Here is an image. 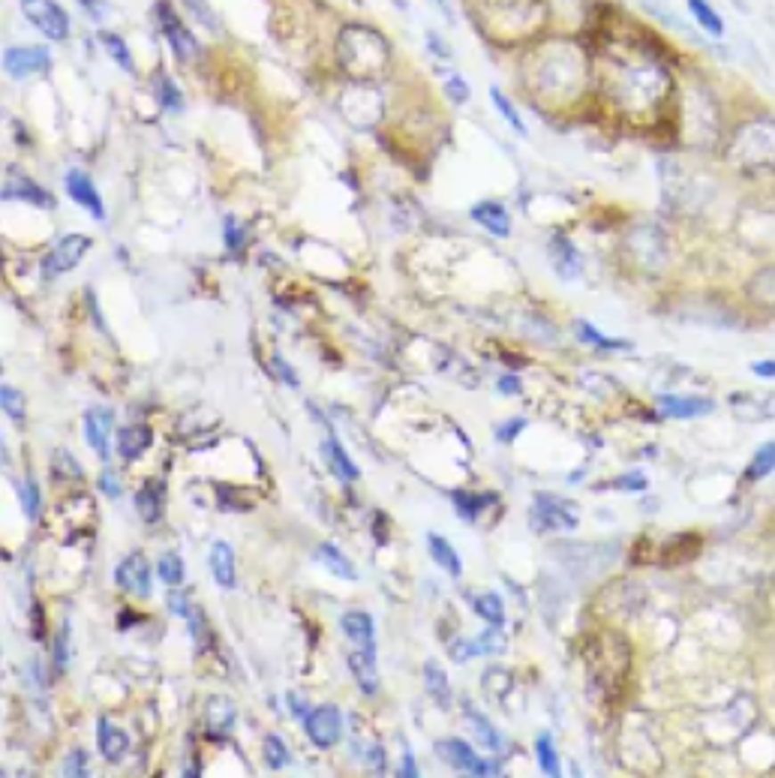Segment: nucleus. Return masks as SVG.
<instances>
[{"mask_svg":"<svg viewBox=\"0 0 775 778\" xmlns=\"http://www.w3.org/2000/svg\"><path fill=\"white\" fill-rule=\"evenodd\" d=\"M728 157L746 172L755 168H775V118L746 120L730 135Z\"/></svg>","mask_w":775,"mask_h":778,"instance_id":"1","label":"nucleus"},{"mask_svg":"<svg viewBox=\"0 0 775 778\" xmlns=\"http://www.w3.org/2000/svg\"><path fill=\"white\" fill-rule=\"evenodd\" d=\"M580 517L575 502L559 499L553 493H535L529 508V526L535 532H571L577 529Z\"/></svg>","mask_w":775,"mask_h":778,"instance_id":"2","label":"nucleus"},{"mask_svg":"<svg viewBox=\"0 0 775 778\" xmlns=\"http://www.w3.org/2000/svg\"><path fill=\"white\" fill-rule=\"evenodd\" d=\"M304 733L316 749H334L343 740V712L334 703L313 707L304 718Z\"/></svg>","mask_w":775,"mask_h":778,"instance_id":"3","label":"nucleus"},{"mask_svg":"<svg viewBox=\"0 0 775 778\" xmlns=\"http://www.w3.org/2000/svg\"><path fill=\"white\" fill-rule=\"evenodd\" d=\"M94 241L87 234H67L58 244L52 247V253L43 258V274L45 277H61V274L72 271L78 262L85 258V253L91 250Z\"/></svg>","mask_w":775,"mask_h":778,"instance_id":"4","label":"nucleus"},{"mask_svg":"<svg viewBox=\"0 0 775 778\" xmlns=\"http://www.w3.org/2000/svg\"><path fill=\"white\" fill-rule=\"evenodd\" d=\"M436 755H439L451 769H457V773H466V775H496L499 769L496 764H487V760H481L478 755H475L472 745H466L463 740H442L436 742Z\"/></svg>","mask_w":775,"mask_h":778,"instance_id":"5","label":"nucleus"},{"mask_svg":"<svg viewBox=\"0 0 775 778\" xmlns=\"http://www.w3.org/2000/svg\"><path fill=\"white\" fill-rule=\"evenodd\" d=\"M111 436H115V412L102 409V406L87 409L85 412V439L102 463H109V457H111Z\"/></svg>","mask_w":775,"mask_h":778,"instance_id":"6","label":"nucleus"},{"mask_svg":"<svg viewBox=\"0 0 775 778\" xmlns=\"http://www.w3.org/2000/svg\"><path fill=\"white\" fill-rule=\"evenodd\" d=\"M151 562L144 553H129L126 559H120L115 569V583L118 589H124L129 595L148 598L151 595Z\"/></svg>","mask_w":775,"mask_h":778,"instance_id":"7","label":"nucleus"},{"mask_svg":"<svg viewBox=\"0 0 775 778\" xmlns=\"http://www.w3.org/2000/svg\"><path fill=\"white\" fill-rule=\"evenodd\" d=\"M24 15H28L48 39H67L69 34L67 12H63L58 4H52V0H30V4H24Z\"/></svg>","mask_w":775,"mask_h":778,"instance_id":"8","label":"nucleus"},{"mask_svg":"<svg viewBox=\"0 0 775 778\" xmlns=\"http://www.w3.org/2000/svg\"><path fill=\"white\" fill-rule=\"evenodd\" d=\"M67 192H69V199L76 201L82 210H87L96 223L106 220V205H102L100 192H96V186H94L91 175H87V172H82V168H72V172H67Z\"/></svg>","mask_w":775,"mask_h":778,"instance_id":"9","label":"nucleus"},{"mask_svg":"<svg viewBox=\"0 0 775 778\" xmlns=\"http://www.w3.org/2000/svg\"><path fill=\"white\" fill-rule=\"evenodd\" d=\"M4 67L12 78L34 76V72H48L52 70V54L45 48H6Z\"/></svg>","mask_w":775,"mask_h":778,"instance_id":"10","label":"nucleus"},{"mask_svg":"<svg viewBox=\"0 0 775 778\" xmlns=\"http://www.w3.org/2000/svg\"><path fill=\"white\" fill-rule=\"evenodd\" d=\"M157 15H159V28H163V34L168 39V45H172L175 58L177 61H190L192 54L199 52L196 39H192V34L187 28H184L181 21H177V15L168 10V4H159L157 6Z\"/></svg>","mask_w":775,"mask_h":778,"instance_id":"11","label":"nucleus"},{"mask_svg":"<svg viewBox=\"0 0 775 778\" xmlns=\"http://www.w3.org/2000/svg\"><path fill=\"white\" fill-rule=\"evenodd\" d=\"M346 664H349L355 683L367 697H373L379 692V670H376V650H364V646H355V650L346 655Z\"/></svg>","mask_w":775,"mask_h":778,"instance_id":"12","label":"nucleus"},{"mask_svg":"<svg viewBox=\"0 0 775 778\" xmlns=\"http://www.w3.org/2000/svg\"><path fill=\"white\" fill-rule=\"evenodd\" d=\"M319 454H322V460H325V466H328L337 478H340V481L349 484V481H358V478H361V469L355 466V460L349 457V454H346L343 445L337 442V436H334V433H328L325 439H322Z\"/></svg>","mask_w":775,"mask_h":778,"instance_id":"13","label":"nucleus"},{"mask_svg":"<svg viewBox=\"0 0 775 778\" xmlns=\"http://www.w3.org/2000/svg\"><path fill=\"white\" fill-rule=\"evenodd\" d=\"M547 256H551V265L556 271V277L562 280H577L583 274V256L577 253L575 244L568 238H553L551 247H547Z\"/></svg>","mask_w":775,"mask_h":778,"instance_id":"14","label":"nucleus"},{"mask_svg":"<svg viewBox=\"0 0 775 778\" xmlns=\"http://www.w3.org/2000/svg\"><path fill=\"white\" fill-rule=\"evenodd\" d=\"M96 745H100V755L109 760V764H120L129 751V736L120 731V727L111 725L109 718L96 721Z\"/></svg>","mask_w":775,"mask_h":778,"instance_id":"15","label":"nucleus"},{"mask_svg":"<svg viewBox=\"0 0 775 778\" xmlns=\"http://www.w3.org/2000/svg\"><path fill=\"white\" fill-rule=\"evenodd\" d=\"M115 445H118V454L126 460V463H133V460H139L144 451L153 445V430L148 424H129L124 427V430L115 433Z\"/></svg>","mask_w":775,"mask_h":778,"instance_id":"16","label":"nucleus"},{"mask_svg":"<svg viewBox=\"0 0 775 778\" xmlns=\"http://www.w3.org/2000/svg\"><path fill=\"white\" fill-rule=\"evenodd\" d=\"M208 562H211V574H214L216 586H223V589L235 586V583H238V569H235V550H232L229 541H214Z\"/></svg>","mask_w":775,"mask_h":778,"instance_id":"17","label":"nucleus"},{"mask_svg":"<svg viewBox=\"0 0 775 778\" xmlns=\"http://www.w3.org/2000/svg\"><path fill=\"white\" fill-rule=\"evenodd\" d=\"M469 217L481 229L496 234V238H508V234H511V217H508V210L499 205V201H478V205L469 210Z\"/></svg>","mask_w":775,"mask_h":778,"instance_id":"18","label":"nucleus"},{"mask_svg":"<svg viewBox=\"0 0 775 778\" xmlns=\"http://www.w3.org/2000/svg\"><path fill=\"white\" fill-rule=\"evenodd\" d=\"M658 412L667 418H700L713 412V400L704 397H658Z\"/></svg>","mask_w":775,"mask_h":778,"instance_id":"19","label":"nucleus"},{"mask_svg":"<svg viewBox=\"0 0 775 778\" xmlns=\"http://www.w3.org/2000/svg\"><path fill=\"white\" fill-rule=\"evenodd\" d=\"M340 628H343V635L349 637L355 646H364V650H376V626H373V616H370V613H364V610L343 613Z\"/></svg>","mask_w":775,"mask_h":778,"instance_id":"20","label":"nucleus"},{"mask_svg":"<svg viewBox=\"0 0 775 778\" xmlns=\"http://www.w3.org/2000/svg\"><path fill=\"white\" fill-rule=\"evenodd\" d=\"M4 199L6 201H10V199H21V201H30V205H37V208H52L54 205V199L48 196L43 186L34 184V181H28V177H21V175H15V172L6 177Z\"/></svg>","mask_w":775,"mask_h":778,"instance_id":"21","label":"nucleus"},{"mask_svg":"<svg viewBox=\"0 0 775 778\" xmlns=\"http://www.w3.org/2000/svg\"><path fill=\"white\" fill-rule=\"evenodd\" d=\"M316 559L325 569L334 574V577L340 580H358V569L352 565V559L343 553L337 545H330V541H322V545L316 547Z\"/></svg>","mask_w":775,"mask_h":778,"instance_id":"22","label":"nucleus"},{"mask_svg":"<svg viewBox=\"0 0 775 778\" xmlns=\"http://www.w3.org/2000/svg\"><path fill=\"white\" fill-rule=\"evenodd\" d=\"M427 547H430V556L433 562L439 565L442 571L448 574V577L460 580V574H463V562H460V553L454 547H451L448 538H442V535H427Z\"/></svg>","mask_w":775,"mask_h":778,"instance_id":"23","label":"nucleus"},{"mask_svg":"<svg viewBox=\"0 0 775 778\" xmlns=\"http://www.w3.org/2000/svg\"><path fill=\"white\" fill-rule=\"evenodd\" d=\"M235 703L225 700V697H211L208 700V709H205V718H208V731L211 733H229L235 727Z\"/></svg>","mask_w":775,"mask_h":778,"instance_id":"24","label":"nucleus"},{"mask_svg":"<svg viewBox=\"0 0 775 778\" xmlns=\"http://www.w3.org/2000/svg\"><path fill=\"white\" fill-rule=\"evenodd\" d=\"M135 512L144 523H157L163 517V484L148 481L144 487L135 493Z\"/></svg>","mask_w":775,"mask_h":778,"instance_id":"25","label":"nucleus"},{"mask_svg":"<svg viewBox=\"0 0 775 778\" xmlns=\"http://www.w3.org/2000/svg\"><path fill=\"white\" fill-rule=\"evenodd\" d=\"M451 499H454L457 517H460V520H466V523H475V517H478L484 508L490 505V502H496L494 493H466V490H457Z\"/></svg>","mask_w":775,"mask_h":778,"instance_id":"26","label":"nucleus"},{"mask_svg":"<svg viewBox=\"0 0 775 778\" xmlns=\"http://www.w3.org/2000/svg\"><path fill=\"white\" fill-rule=\"evenodd\" d=\"M748 298H752L755 304L766 307V310H772L775 307V265L763 267V271H757L752 280H748Z\"/></svg>","mask_w":775,"mask_h":778,"instance_id":"27","label":"nucleus"},{"mask_svg":"<svg viewBox=\"0 0 775 778\" xmlns=\"http://www.w3.org/2000/svg\"><path fill=\"white\" fill-rule=\"evenodd\" d=\"M463 712H466V718H469V727L475 731V736H478V742L484 745V749H487V751H499V749H502V736H499L496 727L490 725V721L484 718L481 712L472 707V703H466Z\"/></svg>","mask_w":775,"mask_h":778,"instance_id":"28","label":"nucleus"},{"mask_svg":"<svg viewBox=\"0 0 775 778\" xmlns=\"http://www.w3.org/2000/svg\"><path fill=\"white\" fill-rule=\"evenodd\" d=\"M424 688H427V694L439 703V707H448V703H451V683H448L445 670H442L436 661L424 664Z\"/></svg>","mask_w":775,"mask_h":778,"instance_id":"29","label":"nucleus"},{"mask_svg":"<svg viewBox=\"0 0 775 778\" xmlns=\"http://www.w3.org/2000/svg\"><path fill=\"white\" fill-rule=\"evenodd\" d=\"M472 610L481 616L487 626H505V607H502V598L496 593H481V595H472Z\"/></svg>","mask_w":775,"mask_h":778,"instance_id":"30","label":"nucleus"},{"mask_svg":"<svg viewBox=\"0 0 775 778\" xmlns=\"http://www.w3.org/2000/svg\"><path fill=\"white\" fill-rule=\"evenodd\" d=\"M575 331H577V340H580V343H589V346H595V348H604V352H610V348H632V343H625V340H610V337H604L601 331H595V328L589 325V322H583V319H577V322H575Z\"/></svg>","mask_w":775,"mask_h":778,"instance_id":"31","label":"nucleus"},{"mask_svg":"<svg viewBox=\"0 0 775 778\" xmlns=\"http://www.w3.org/2000/svg\"><path fill=\"white\" fill-rule=\"evenodd\" d=\"M689 10H691V15H694V21L700 24V28L706 30V34H713V37H722L724 34V21H722V15H718L713 6L706 4V0H689Z\"/></svg>","mask_w":775,"mask_h":778,"instance_id":"32","label":"nucleus"},{"mask_svg":"<svg viewBox=\"0 0 775 778\" xmlns=\"http://www.w3.org/2000/svg\"><path fill=\"white\" fill-rule=\"evenodd\" d=\"M775 472V442H766L763 448H757L755 460L746 469V481H761V478Z\"/></svg>","mask_w":775,"mask_h":778,"instance_id":"33","label":"nucleus"},{"mask_svg":"<svg viewBox=\"0 0 775 778\" xmlns=\"http://www.w3.org/2000/svg\"><path fill=\"white\" fill-rule=\"evenodd\" d=\"M184 574H187V569H184V559L177 553H163L157 559V577L163 580L166 586H181Z\"/></svg>","mask_w":775,"mask_h":778,"instance_id":"34","label":"nucleus"},{"mask_svg":"<svg viewBox=\"0 0 775 778\" xmlns=\"http://www.w3.org/2000/svg\"><path fill=\"white\" fill-rule=\"evenodd\" d=\"M535 758H538V769L544 775H559V755H556L553 740L547 733H541L535 740Z\"/></svg>","mask_w":775,"mask_h":778,"instance_id":"35","label":"nucleus"},{"mask_svg":"<svg viewBox=\"0 0 775 778\" xmlns=\"http://www.w3.org/2000/svg\"><path fill=\"white\" fill-rule=\"evenodd\" d=\"M15 490H19V502H21V512L28 520H39V487L34 478H24V481L15 484Z\"/></svg>","mask_w":775,"mask_h":778,"instance_id":"36","label":"nucleus"},{"mask_svg":"<svg viewBox=\"0 0 775 778\" xmlns=\"http://www.w3.org/2000/svg\"><path fill=\"white\" fill-rule=\"evenodd\" d=\"M262 755H265V764H268V769H273V773H277V769H282L289 764V749H286V742L280 740L277 733H268L265 736V745H262Z\"/></svg>","mask_w":775,"mask_h":778,"instance_id":"37","label":"nucleus"},{"mask_svg":"<svg viewBox=\"0 0 775 778\" xmlns=\"http://www.w3.org/2000/svg\"><path fill=\"white\" fill-rule=\"evenodd\" d=\"M100 43L106 45V52L118 61V67H120V70L135 72V63H133V58H129V48L124 45V39L115 37V34H109V30H102V34H100Z\"/></svg>","mask_w":775,"mask_h":778,"instance_id":"38","label":"nucleus"},{"mask_svg":"<svg viewBox=\"0 0 775 778\" xmlns=\"http://www.w3.org/2000/svg\"><path fill=\"white\" fill-rule=\"evenodd\" d=\"M0 406H4V415L15 421V424L24 421V397H21L19 388H12V385L0 388Z\"/></svg>","mask_w":775,"mask_h":778,"instance_id":"39","label":"nucleus"},{"mask_svg":"<svg viewBox=\"0 0 775 778\" xmlns=\"http://www.w3.org/2000/svg\"><path fill=\"white\" fill-rule=\"evenodd\" d=\"M490 96H494V105H496L499 111H502V118L508 120V124H511L520 135H526V127H523V120H520V115H517L514 105L508 102V96H505L502 91H499V87H494V91H490Z\"/></svg>","mask_w":775,"mask_h":778,"instance_id":"40","label":"nucleus"},{"mask_svg":"<svg viewBox=\"0 0 775 778\" xmlns=\"http://www.w3.org/2000/svg\"><path fill=\"white\" fill-rule=\"evenodd\" d=\"M63 775L67 778H85L87 775V751L72 749L67 760H63Z\"/></svg>","mask_w":775,"mask_h":778,"instance_id":"41","label":"nucleus"},{"mask_svg":"<svg viewBox=\"0 0 775 778\" xmlns=\"http://www.w3.org/2000/svg\"><path fill=\"white\" fill-rule=\"evenodd\" d=\"M187 622H190V635H192V643H196L199 650H205V646L211 643V631H208V622H205V616H201L199 610H192V613L187 616Z\"/></svg>","mask_w":775,"mask_h":778,"instance_id":"42","label":"nucleus"},{"mask_svg":"<svg viewBox=\"0 0 775 778\" xmlns=\"http://www.w3.org/2000/svg\"><path fill=\"white\" fill-rule=\"evenodd\" d=\"M445 94L451 96V102H466L472 96V87L466 78H460L457 72H448L445 76Z\"/></svg>","mask_w":775,"mask_h":778,"instance_id":"43","label":"nucleus"},{"mask_svg":"<svg viewBox=\"0 0 775 778\" xmlns=\"http://www.w3.org/2000/svg\"><path fill=\"white\" fill-rule=\"evenodd\" d=\"M610 487H613V490H625V493H640V490L649 487V481H646V475H643V472H628V475L613 478Z\"/></svg>","mask_w":775,"mask_h":778,"instance_id":"44","label":"nucleus"},{"mask_svg":"<svg viewBox=\"0 0 775 778\" xmlns=\"http://www.w3.org/2000/svg\"><path fill=\"white\" fill-rule=\"evenodd\" d=\"M166 607H168V613L181 616V619H187V616L192 613V604H190L187 593H181V589H175V586H172V593L166 595Z\"/></svg>","mask_w":775,"mask_h":778,"instance_id":"45","label":"nucleus"},{"mask_svg":"<svg viewBox=\"0 0 775 778\" xmlns=\"http://www.w3.org/2000/svg\"><path fill=\"white\" fill-rule=\"evenodd\" d=\"M96 487H100L102 493H106L109 499H120V493H124V487H120V478L115 469H102L100 478H96Z\"/></svg>","mask_w":775,"mask_h":778,"instance_id":"46","label":"nucleus"},{"mask_svg":"<svg viewBox=\"0 0 775 778\" xmlns=\"http://www.w3.org/2000/svg\"><path fill=\"white\" fill-rule=\"evenodd\" d=\"M157 91H159V102L166 105L168 111H181V94H177V87L168 82V78H157Z\"/></svg>","mask_w":775,"mask_h":778,"instance_id":"47","label":"nucleus"},{"mask_svg":"<svg viewBox=\"0 0 775 778\" xmlns=\"http://www.w3.org/2000/svg\"><path fill=\"white\" fill-rule=\"evenodd\" d=\"M271 370H273V376H280L282 382H286V388H298V385H301L298 373L289 367V361H282V355H273V358H271Z\"/></svg>","mask_w":775,"mask_h":778,"instance_id":"48","label":"nucleus"},{"mask_svg":"<svg viewBox=\"0 0 775 778\" xmlns=\"http://www.w3.org/2000/svg\"><path fill=\"white\" fill-rule=\"evenodd\" d=\"M448 655L451 659H454L457 664H466L469 659H475V655H478V650H475V640H451V650H448Z\"/></svg>","mask_w":775,"mask_h":778,"instance_id":"49","label":"nucleus"},{"mask_svg":"<svg viewBox=\"0 0 775 778\" xmlns=\"http://www.w3.org/2000/svg\"><path fill=\"white\" fill-rule=\"evenodd\" d=\"M67 640H69V622H63L58 637H54V667H58V670L67 667V655H69Z\"/></svg>","mask_w":775,"mask_h":778,"instance_id":"50","label":"nucleus"},{"mask_svg":"<svg viewBox=\"0 0 775 778\" xmlns=\"http://www.w3.org/2000/svg\"><path fill=\"white\" fill-rule=\"evenodd\" d=\"M54 469H58V472L63 469V472H69L72 478H82L85 475V469L76 463V457H72L69 451H58V454H54Z\"/></svg>","mask_w":775,"mask_h":778,"instance_id":"51","label":"nucleus"},{"mask_svg":"<svg viewBox=\"0 0 775 778\" xmlns=\"http://www.w3.org/2000/svg\"><path fill=\"white\" fill-rule=\"evenodd\" d=\"M367 766L373 769L376 775H385L388 760H385V751H382V745H379V742H370V749H367Z\"/></svg>","mask_w":775,"mask_h":778,"instance_id":"52","label":"nucleus"},{"mask_svg":"<svg viewBox=\"0 0 775 778\" xmlns=\"http://www.w3.org/2000/svg\"><path fill=\"white\" fill-rule=\"evenodd\" d=\"M223 238H225V247L229 250H238L241 244H244V232L238 229V223L232 220V217H225V223H223Z\"/></svg>","mask_w":775,"mask_h":778,"instance_id":"53","label":"nucleus"},{"mask_svg":"<svg viewBox=\"0 0 775 778\" xmlns=\"http://www.w3.org/2000/svg\"><path fill=\"white\" fill-rule=\"evenodd\" d=\"M523 427H526V418L508 421V424H502V427H499V430H496V439H499V442H511L514 436L523 430Z\"/></svg>","mask_w":775,"mask_h":778,"instance_id":"54","label":"nucleus"},{"mask_svg":"<svg viewBox=\"0 0 775 778\" xmlns=\"http://www.w3.org/2000/svg\"><path fill=\"white\" fill-rule=\"evenodd\" d=\"M400 775L403 778H418V764H415V758H412L409 749H403V769H400Z\"/></svg>","mask_w":775,"mask_h":778,"instance_id":"55","label":"nucleus"},{"mask_svg":"<svg viewBox=\"0 0 775 778\" xmlns=\"http://www.w3.org/2000/svg\"><path fill=\"white\" fill-rule=\"evenodd\" d=\"M752 373L761 379H775V361H757L752 364Z\"/></svg>","mask_w":775,"mask_h":778,"instance_id":"56","label":"nucleus"},{"mask_svg":"<svg viewBox=\"0 0 775 778\" xmlns=\"http://www.w3.org/2000/svg\"><path fill=\"white\" fill-rule=\"evenodd\" d=\"M499 391H502V394H520V379H517V376H502V379H499Z\"/></svg>","mask_w":775,"mask_h":778,"instance_id":"57","label":"nucleus"},{"mask_svg":"<svg viewBox=\"0 0 775 778\" xmlns=\"http://www.w3.org/2000/svg\"><path fill=\"white\" fill-rule=\"evenodd\" d=\"M289 709H292L295 716L301 718V721L306 718V712H310V709H306V703H304V700H301V697H298V694H289Z\"/></svg>","mask_w":775,"mask_h":778,"instance_id":"58","label":"nucleus"},{"mask_svg":"<svg viewBox=\"0 0 775 778\" xmlns=\"http://www.w3.org/2000/svg\"><path fill=\"white\" fill-rule=\"evenodd\" d=\"M24 4H30V0H24Z\"/></svg>","mask_w":775,"mask_h":778,"instance_id":"59","label":"nucleus"}]
</instances>
